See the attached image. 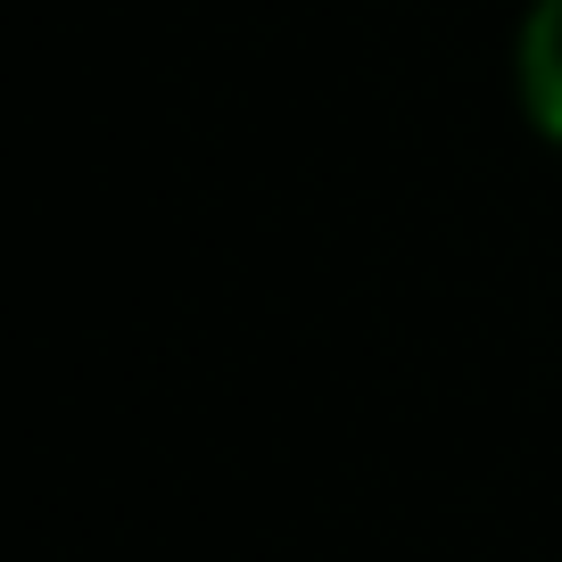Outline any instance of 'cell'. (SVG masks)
<instances>
[{
    "label": "cell",
    "instance_id": "6da1fadb",
    "mask_svg": "<svg viewBox=\"0 0 562 562\" xmlns=\"http://www.w3.org/2000/svg\"><path fill=\"white\" fill-rule=\"evenodd\" d=\"M521 100L562 140V0H538L521 25Z\"/></svg>",
    "mask_w": 562,
    "mask_h": 562
}]
</instances>
